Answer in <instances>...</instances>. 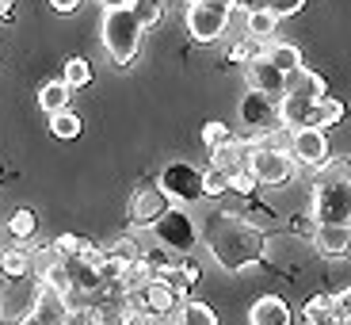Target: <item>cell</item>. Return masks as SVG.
I'll return each mask as SVG.
<instances>
[{"instance_id":"1","label":"cell","mask_w":351,"mask_h":325,"mask_svg":"<svg viewBox=\"0 0 351 325\" xmlns=\"http://www.w3.org/2000/svg\"><path fill=\"white\" fill-rule=\"evenodd\" d=\"M206 249L210 256L226 268V272H248L252 264L263 260L267 253V238L263 229L256 226L248 214H237V211H214L206 218Z\"/></svg>"},{"instance_id":"2","label":"cell","mask_w":351,"mask_h":325,"mask_svg":"<svg viewBox=\"0 0 351 325\" xmlns=\"http://www.w3.org/2000/svg\"><path fill=\"white\" fill-rule=\"evenodd\" d=\"M141 35L145 27L138 23L134 8H111L104 16V46L114 65H134L141 54Z\"/></svg>"},{"instance_id":"3","label":"cell","mask_w":351,"mask_h":325,"mask_svg":"<svg viewBox=\"0 0 351 325\" xmlns=\"http://www.w3.org/2000/svg\"><path fill=\"white\" fill-rule=\"evenodd\" d=\"M313 222L317 226H351V176H328L313 184Z\"/></svg>"},{"instance_id":"4","label":"cell","mask_w":351,"mask_h":325,"mask_svg":"<svg viewBox=\"0 0 351 325\" xmlns=\"http://www.w3.org/2000/svg\"><path fill=\"white\" fill-rule=\"evenodd\" d=\"M43 280L38 276H19V280H4L0 287V322L4 325H23L27 317L43 302Z\"/></svg>"},{"instance_id":"5","label":"cell","mask_w":351,"mask_h":325,"mask_svg":"<svg viewBox=\"0 0 351 325\" xmlns=\"http://www.w3.org/2000/svg\"><path fill=\"white\" fill-rule=\"evenodd\" d=\"M233 19V4H218V0H187V31L195 43L210 46L229 31Z\"/></svg>"},{"instance_id":"6","label":"cell","mask_w":351,"mask_h":325,"mask_svg":"<svg viewBox=\"0 0 351 325\" xmlns=\"http://www.w3.org/2000/svg\"><path fill=\"white\" fill-rule=\"evenodd\" d=\"M153 238H157V245L168 249V253H195V245H199V226H195V218L184 207H168V211L153 222Z\"/></svg>"},{"instance_id":"7","label":"cell","mask_w":351,"mask_h":325,"mask_svg":"<svg viewBox=\"0 0 351 325\" xmlns=\"http://www.w3.org/2000/svg\"><path fill=\"white\" fill-rule=\"evenodd\" d=\"M157 184L165 188V195L176 207H191L202 199V168L187 165V161H172V165H165Z\"/></svg>"},{"instance_id":"8","label":"cell","mask_w":351,"mask_h":325,"mask_svg":"<svg viewBox=\"0 0 351 325\" xmlns=\"http://www.w3.org/2000/svg\"><path fill=\"white\" fill-rule=\"evenodd\" d=\"M248 168L256 172L260 188H282V184H290V176H294L298 161H294V153H290V150L256 146V150H252V161H248Z\"/></svg>"},{"instance_id":"9","label":"cell","mask_w":351,"mask_h":325,"mask_svg":"<svg viewBox=\"0 0 351 325\" xmlns=\"http://www.w3.org/2000/svg\"><path fill=\"white\" fill-rule=\"evenodd\" d=\"M168 207H172V199L165 195V188L157 180H141L130 192V222L134 226H153Z\"/></svg>"},{"instance_id":"10","label":"cell","mask_w":351,"mask_h":325,"mask_svg":"<svg viewBox=\"0 0 351 325\" xmlns=\"http://www.w3.org/2000/svg\"><path fill=\"white\" fill-rule=\"evenodd\" d=\"M279 126L294 131H309V126H321V100H302V96H282L279 100ZM325 131V126H321Z\"/></svg>"},{"instance_id":"11","label":"cell","mask_w":351,"mask_h":325,"mask_svg":"<svg viewBox=\"0 0 351 325\" xmlns=\"http://www.w3.org/2000/svg\"><path fill=\"white\" fill-rule=\"evenodd\" d=\"M241 123L252 126V131H275V123H279V100L248 88L245 100H241Z\"/></svg>"},{"instance_id":"12","label":"cell","mask_w":351,"mask_h":325,"mask_svg":"<svg viewBox=\"0 0 351 325\" xmlns=\"http://www.w3.org/2000/svg\"><path fill=\"white\" fill-rule=\"evenodd\" d=\"M290 153L298 165H325L328 161V134L321 126H309V131H294L290 134Z\"/></svg>"},{"instance_id":"13","label":"cell","mask_w":351,"mask_h":325,"mask_svg":"<svg viewBox=\"0 0 351 325\" xmlns=\"http://www.w3.org/2000/svg\"><path fill=\"white\" fill-rule=\"evenodd\" d=\"M180 295L172 291V283L168 280H160V276H153L145 287H141V310L145 314H157V317H172L176 310H180Z\"/></svg>"},{"instance_id":"14","label":"cell","mask_w":351,"mask_h":325,"mask_svg":"<svg viewBox=\"0 0 351 325\" xmlns=\"http://www.w3.org/2000/svg\"><path fill=\"white\" fill-rule=\"evenodd\" d=\"M245 80L252 92H263V96H275V100H282V92H287V73L275 69L267 58H256L252 65H245Z\"/></svg>"},{"instance_id":"15","label":"cell","mask_w":351,"mask_h":325,"mask_svg":"<svg viewBox=\"0 0 351 325\" xmlns=\"http://www.w3.org/2000/svg\"><path fill=\"white\" fill-rule=\"evenodd\" d=\"M252 150H256V138H233V142H226L221 150L210 153V165L214 168H226V172L233 176V172H241V168H248Z\"/></svg>"},{"instance_id":"16","label":"cell","mask_w":351,"mask_h":325,"mask_svg":"<svg viewBox=\"0 0 351 325\" xmlns=\"http://www.w3.org/2000/svg\"><path fill=\"white\" fill-rule=\"evenodd\" d=\"M313 253L317 256H348L351 253V226H317L313 229Z\"/></svg>"},{"instance_id":"17","label":"cell","mask_w":351,"mask_h":325,"mask_svg":"<svg viewBox=\"0 0 351 325\" xmlns=\"http://www.w3.org/2000/svg\"><path fill=\"white\" fill-rule=\"evenodd\" d=\"M282 96H302V100H325L328 96V88H325V73H317V69H294L287 73V92Z\"/></svg>"},{"instance_id":"18","label":"cell","mask_w":351,"mask_h":325,"mask_svg":"<svg viewBox=\"0 0 351 325\" xmlns=\"http://www.w3.org/2000/svg\"><path fill=\"white\" fill-rule=\"evenodd\" d=\"M290 322H294V314L279 295H263L248 310V325H290Z\"/></svg>"},{"instance_id":"19","label":"cell","mask_w":351,"mask_h":325,"mask_svg":"<svg viewBox=\"0 0 351 325\" xmlns=\"http://www.w3.org/2000/svg\"><path fill=\"white\" fill-rule=\"evenodd\" d=\"M65 317H69V306H65L62 295L43 291V302H38V310L27 317L23 325H65Z\"/></svg>"},{"instance_id":"20","label":"cell","mask_w":351,"mask_h":325,"mask_svg":"<svg viewBox=\"0 0 351 325\" xmlns=\"http://www.w3.org/2000/svg\"><path fill=\"white\" fill-rule=\"evenodd\" d=\"M302 325H340L332 295H313V299L302 306Z\"/></svg>"},{"instance_id":"21","label":"cell","mask_w":351,"mask_h":325,"mask_svg":"<svg viewBox=\"0 0 351 325\" xmlns=\"http://www.w3.org/2000/svg\"><path fill=\"white\" fill-rule=\"evenodd\" d=\"M263 58H267L275 69H282V73L302 69V50L294 43H282V38H271V43H267V50H263Z\"/></svg>"},{"instance_id":"22","label":"cell","mask_w":351,"mask_h":325,"mask_svg":"<svg viewBox=\"0 0 351 325\" xmlns=\"http://www.w3.org/2000/svg\"><path fill=\"white\" fill-rule=\"evenodd\" d=\"M275 31H279V16L271 8H260V12H245V35L260 38V43H271Z\"/></svg>"},{"instance_id":"23","label":"cell","mask_w":351,"mask_h":325,"mask_svg":"<svg viewBox=\"0 0 351 325\" xmlns=\"http://www.w3.org/2000/svg\"><path fill=\"white\" fill-rule=\"evenodd\" d=\"M69 92H73V88L65 85V80H46V85L38 88V107H43L46 115L69 111Z\"/></svg>"},{"instance_id":"24","label":"cell","mask_w":351,"mask_h":325,"mask_svg":"<svg viewBox=\"0 0 351 325\" xmlns=\"http://www.w3.org/2000/svg\"><path fill=\"white\" fill-rule=\"evenodd\" d=\"M0 256H4V272H8V280L35 276V260H31V249L27 245H16V241H12L8 249H0Z\"/></svg>"},{"instance_id":"25","label":"cell","mask_w":351,"mask_h":325,"mask_svg":"<svg viewBox=\"0 0 351 325\" xmlns=\"http://www.w3.org/2000/svg\"><path fill=\"white\" fill-rule=\"evenodd\" d=\"M172 325H218V317H214V310L206 306V302L184 299V302H180V310L172 314Z\"/></svg>"},{"instance_id":"26","label":"cell","mask_w":351,"mask_h":325,"mask_svg":"<svg viewBox=\"0 0 351 325\" xmlns=\"http://www.w3.org/2000/svg\"><path fill=\"white\" fill-rule=\"evenodd\" d=\"M229 192H233V176L226 168H214V165L202 168V199H226Z\"/></svg>"},{"instance_id":"27","label":"cell","mask_w":351,"mask_h":325,"mask_svg":"<svg viewBox=\"0 0 351 325\" xmlns=\"http://www.w3.org/2000/svg\"><path fill=\"white\" fill-rule=\"evenodd\" d=\"M35 229H38V218H35V211H27V207H19V211H12V218H8V238L16 241V245H27V241L35 238Z\"/></svg>"},{"instance_id":"28","label":"cell","mask_w":351,"mask_h":325,"mask_svg":"<svg viewBox=\"0 0 351 325\" xmlns=\"http://www.w3.org/2000/svg\"><path fill=\"white\" fill-rule=\"evenodd\" d=\"M46 119H50V134L62 142L80 138V131H84V119L77 111H58V115H46Z\"/></svg>"},{"instance_id":"29","label":"cell","mask_w":351,"mask_h":325,"mask_svg":"<svg viewBox=\"0 0 351 325\" xmlns=\"http://www.w3.org/2000/svg\"><path fill=\"white\" fill-rule=\"evenodd\" d=\"M263 50H267V46H263L260 38L245 35V38H237V43L229 46V62H233V65H241V69H245V65H252L256 58H263Z\"/></svg>"},{"instance_id":"30","label":"cell","mask_w":351,"mask_h":325,"mask_svg":"<svg viewBox=\"0 0 351 325\" xmlns=\"http://www.w3.org/2000/svg\"><path fill=\"white\" fill-rule=\"evenodd\" d=\"M62 80L69 88H88L92 85V62H88V58H69L65 69H62Z\"/></svg>"},{"instance_id":"31","label":"cell","mask_w":351,"mask_h":325,"mask_svg":"<svg viewBox=\"0 0 351 325\" xmlns=\"http://www.w3.org/2000/svg\"><path fill=\"white\" fill-rule=\"evenodd\" d=\"M31 260H35V276H43V272H50L53 264H65V256L58 253V245H53V241H46V245L31 249Z\"/></svg>"},{"instance_id":"32","label":"cell","mask_w":351,"mask_h":325,"mask_svg":"<svg viewBox=\"0 0 351 325\" xmlns=\"http://www.w3.org/2000/svg\"><path fill=\"white\" fill-rule=\"evenodd\" d=\"M226 142H233V131H229L226 123H218V119H210V123H202V146L206 150H221Z\"/></svg>"},{"instance_id":"33","label":"cell","mask_w":351,"mask_h":325,"mask_svg":"<svg viewBox=\"0 0 351 325\" xmlns=\"http://www.w3.org/2000/svg\"><path fill=\"white\" fill-rule=\"evenodd\" d=\"M130 8H134V16H138V23L145 27V31L165 16V4H160V0H130Z\"/></svg>"},{"instance_id":"34","label":"cell","mask_w":351,"mask_h":325,"mask_svg":"<svg viewBox=\"0 0 351 325\" xmlns=\"http://www.w3.org/2000/svg\"><path fill=\"white\" fill-rule=\"evenodd\" d=\"M104 249H107L111 256H119V260H126V264H130V260H138V256H145V253H141V245L130 238V234H123V238H114L111 245H104Z\"/></svg>"},{"instance_id":"35","label":"cell","mask_w":351,"mask_h":325,"mask_svg":"<svg viewBox=\"0 0 351 325\" xmlns=\"http://www.w3.org/2000/svg\"><path fill=\"white\" fill-rule=\"evenodd\" d=\"M343 115H348V107H343V100H336V96H325L321 100V126H336V123H343Z\"/></svg>"},{"instance_id":"36","label":"cell","mask_w":351,"mask_h":325,"mask_svg":"<svg viewBox=\"0 0 351 325\" xmlns=\"http://www.w3.org/2000/svg\"><path fill=\"white\" fill-rule=\"evenodd\" d=\"M256 192H260V180H256L252 168H241V172H233V195H241V199H252Z\"/></svg>"},{"instance_id":"37","label":"cell","mask_w":351,"mask_h":325,"mask_svg":"<svg viewBox=\"0 0 351 325\" xmlns=\"http://www.w3.org/2000/svg\"><path fill=\"white\" fill-rule=\"evenodd\" d=\"M53 245H58V253L69 260V256H80L88 249V238H80V234H62V238H53Z\"/></svg>"},{"instance_id":"38","label":"cell","mask_w":351,"mask_h":325,"mask_svg":"<svg viewBox=\"0 0 351 325\" xmlns=\"http://www.w3.org/2000/svg\"><path fill=\"white\" fill-rule=\"evenodd\" d=\"M267 8H271L279 19H290V16H298V12L306 8V0H267Z\"/></svg>"},{"instance_id":"39","label":"cell","mask_w":351,"mask_h":325,"mask_svg":"<svg viewBox=\"0 0 351 325\" xmlns=\"http://www.w3.org/2000/svg\"><path fill=\"white\" fill-rule=\"evenodd\" d=\"M332 302H336V314H340V322H351V283L336 291Z\"/></svg>"},{"instance_id":"40","label":"cell","mask_w":351,"mask_h":325,"mask_svg":"<svg viewBox=\"0 0 351 325\" xmlns=\"http://www.w3.org/2000/svg\"><path fill=\"white\" fill-rule=\"evenodd\" d=\"M50 4V12H58V16H69V12L80 8V0H46Z\"/></svg>"},{"instance_id":"41","label":"cell","mask_w":351,"mask_h":325,"mask_svg":"<svg viewBox=\"0 0 351 325\" xmlns=\"http://www.w3.org/2000/svg\"><path fill=\"white\" fill-rule=\"evenodd\" d=\"M233 8L237 12H260V8H267V0H233Z\"/></svg>"},{"instance_id":"42","label":"cell","mask_w":351,"mask_h":325,"mask_svg":"<svg viewBox=\"0 0 351 325\" xmlns=\"http://www.w3.org/2000/svg\"><path fill=\"white\" fill-rule=\"evenodd\" d=\"M99 4H104L107 12H111V8H130V0H99Z\"/></svg>"},{"instance_id":"43","label":"cell","mask_w":351,"mask_h":325,"mask_svg":"<svg viewBox=\"0 0 351 325\" xmlns=\"http://www.w3.org/2000/svg\"><path fill=\"white\" fill-rule=\"evenodd\" d=\"M12 8H16V0H0V19H8Z\"/></svg>"},{"instance_id":"44","label":"cell","mask_w":351,"mask_h":325,"mask_svg":"<svg viewBox=\"0 0 351 325\" xmlns=\"http://www.w3.org/2000/svg\"><path fill=\"white\" fill-rule=\"evenodd\" d=\"M8 280V272H4V256H0V283Z\"/></svg>"},{"instance_id":"45","label":"cell","mask_w":351,"mask_h":325,"mask_svg":"<svg viewBox=\"0 0 351 325\" xmlns=\"http://www.w3.org/2000/svg\"><path fill=\"white\" fill-rule=\"evenodd\" d=\"M218 4H233V0H218Z\"/></svg>"},{"instance_id":"46","label":"cell","mask_w":351,"mask_h":325,"mask_svg":"<svg viewBox=\"0 0 351 325\" xmlns=\"http://www.w3.org/2000/svg\"><path fill=\"white\" fill-rule=\"evenodd\" d=\"M160 4H168V0H160Z\"/></svg>"}]
</instances>
